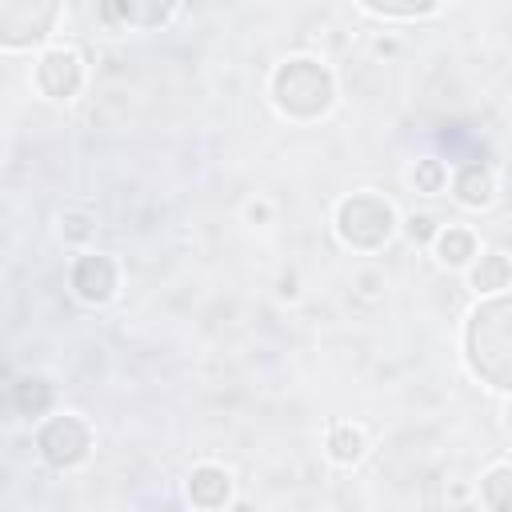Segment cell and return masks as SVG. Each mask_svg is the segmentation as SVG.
Segmentation results:
<instances>
[{
	"instance_id": "cell-5",
	"label": "cell",
	"mask_w": 512,
	"mask_h": 512,
	"mask_svg": "<svg viewBox=\"0 0 512 512\" xmlns=\"http://www.w3.org/2000/svg\"><path fill=\"white\" fill-rule=\"evenodd\" d=\"M60 20L52 0H0V48H36Z\"/></svg>"
},
{
	"instance_id": "cell-19",
	"label": "cell",
	"mask_w": 512,
	"mask_h": 512,
	"mask_svg": "<svg viewBox=\"0 0 512 512\" xmlns=\"http://www.w3.org/2000/svg\"><path fill=\"white\" fill-rule=\"evenodd\" d=\"M60 232L68 244H84L92 236V216L88 212H64L60 216Z\"/></svg>"
},
{
	"instance_id": "cell-9",
	"label": "cell",
	"mask_w": 512,
	"mask_h": 512,
	"mask_svg": "<svg viewBox=\"0 0 512 512\" xmlns=\"http://www.w3.org/2000/svg\"><path fill=\"white\" fill-rule=\"evenodd\" d=\"M452 192H456V200L460 204H468V208H484V204H492V196H496V176L484 168V164H460L456 172H452Z\"/></svg>"
},
{
	"instance_id": "cell-12",
	"label": "cell",
	"mask_w": 512,
	"mask_h": 512,
	"mask_svg": "<svg viewBox=\"0 0 512 512\" xmlns=\"http://www.w3.org/2000/svg\"><path fill=\"white\" fill-rule=\"evenodd\" d=\"M472 284H476L480 296H500L508 288V256L504 252L480 256V264L472 268Z\"/></svg>"
},
{
	"instance_id": "cell-2",
	"label": "cell",
	"mask_w": 512,
	"mask_h": 512,
	"mask_svg": "<svg viewBox=\"0 0 512 512\" xmlns=\"http://www.w3.org/2000/svg\"><path fill=\"white\" fill-rule=\"evenodd\" d=\"M272 100L292 120H320L336 100V76L312 56H292L272 72Z\"/></svg>"
},
{
	"instance_id": "cell-17",
	"label": "cell",
	"mask_w": 512,
	"mask_h": 512,
	"mask_svg": "<svg viewBox=\"0 0 512 512\" xmlns=\"http://www.w3.org/2000/svg\"><path fill=\"white\" fill-rule=\"evenodd\" d=\"M16 396H20V412H44L48 408V400H52V388L44 384V380H24L20 388H16Z\"/></svg>"
},
{
	"instance_id": "cell-16",
	"label": "cell",
	"mask_w": 512,
	"mask_h": 512,
	"mask_svg": "<svg viewBox=\"0 0 512 512\" xmlns=\"http://www.w3.org/2000/svg\"><path fill=\"white\" fill-rule=\"evenodd\" d=\"M412 184H416L420 192H440V188L448 184V168H444V160H416V168H412Z\"/></svg>"
},
{
	"instance_id": "cell-14",
	"label": "cell",
	"mask_w": 512,
	"mask_h": 512,
	"mask_svg": "<svg viewBox=\"0 0 512 512\" xmlns=\"http://www.w3.org/2000/svg\"><path fill=\"white\" fill-rule=\"evenodd\" d=\"M508 488H512V472H508V464H496V468L480 480V496H484V504H488L492 512H508V504H512Z\"/></svg>"
},
{
	"instance_id": "cell-13",
	"label": "cell",
	"mask_w": 512,
	"mask_h": 512,
	"mask_svg": "<svg viewBox=\"0 0 512 512\" xmlns=\"http://www.w3.org/2000/svg\"><path fill=\"white\" fill-rule=\"evenodd\" d=\"M364 452H368V440H364L360 428H352V424H336V428L328 432V456H332L336 464H360Z\"/></svg>"
},
{
	"instance_id": "cell-1",
	"label": "cell",
	"mask_w": 512,
	"mask_h": 512,
	"mask_svg": "<svg viewBox=\"0 0 512 512\" xmlns=\"http://www.w3.org/2000/svg\"><path fill=\"white\" fill-rule=\"evenodd\" d=\"M464 352L472 372L492 384V388H508V364H512V332H508V296H488L476 304V312L468 316V332H464Z\"/></svg>"
},
{
	"instance_id": "cell-10",
	"label": "cell",
	"mask_w": 512,
	"mask_h": 512,
	"mask_svg": "<svg viewBox=\"0 0 512 512\" xmlns=\"http://www.w3.org/2000/svg\"><path fill=\"white\" fill-rule=\"evenodd\" d=\"M432 248H436V260L448 264V268H464L472 256H476V236L468 228H456V224H440V232L432 236Z\"/></svg>"
},
{
	"instance_id": "cell-8",
	"label": "cell",
	"mask_w": 512,
	"mask_h": 512,
	"mask_svg": "<svg viewBox=\"0 0 512 512\" xmlns=\"http://www.w3.org/2000/svg\"><path fill=\"white\" fill-rule=\"evenodd\" d=\"M188 500L200 512H216L232 500V476L220 464H196L188 476Z\"/></svg>"
},
{
	"instance_id": "cell-3",
	"label": "cell",
	"mask_w": 512,
	"mask_h": 512,
	"mask_svg": "<svg viewBox=\"0 0 512 512\" xmlns=\"http://www.w3.org/2000/svg\"><path fill=\"white\" fill-rule=\"evenodd\" d=\"M396 232V208L376 196V192H352L340 200L336 208V236L348 244V248H360V252H376L392 240Z\"/></svg>"
},
{
	"instance_id": "cell-4",
	"label": "cell",
	"mask_w": 512,
	"mask_h": 512,
	"mask_svg": "<svg viewBox=\"0 0 512 512\" xmlns=\"http://www.w3.org/2000/svg\"><path fill=\"white\" fill-rule=\"evenodd\" d=\"M36 452L48 468L56 472H68V468H80L92 452V432L80 416L72 412H60V416H48L36 432Z\"/></svg>"
},
{
	"instance_id": "cell-7",
	"label": "cell",
	"mask_w": 512,
	"mask_h": 512,
	"mask_svg": "<svg viewBox=\"0 0 512 512\" xmlns=\"http://www.w3.org/2000/svg\"><path fill=\"white\" fill-rule=\"evenodd\" d=\"M68 284L84 304H108L116 296V284H120L116 260L104 256V252H84V256H76V264L68 272Z\"/></svg>"
},
{
	"instance_id": "cell-15",
	"label": "cell",
	"mask_w": 512,
	"mask_h": 512,
	"mask_svg": "<svg viewBox=\"0 0 512 512\" xmlns=\"http://www.w3.org/2000/svg\"><path fill=\"white\" fill-rule=\"evenodd\" d=\"M364 12H372V16H384V20H416V16H432V12H440V4H360Z\"/></svg>"
},
{
	"instance_id": "cell-6",
	"label": "cell",
	"mask_w": 512,
	"mask_h": 512,
	"mask_svg": "<svg viewBox=\"0 0 512 512\" xmlns=\"http://www.w3.org/2000/svg\"><path fill=\"white\" fill-rule=\"evenodd\" d=\"M36 88L48 100H72L84 88V64L72 48H48L36 60Z\"/></svg>"
},
{
	"instance_id": "cell-11",
	"label": "cell",
	"mask_w": 512,
	"mask_h": 512,
	"mask_svg": "<svg viewBox=\"0 0 512 512\" xmlns=\"http://www.w3.org/2000/svg\"><path fill=\"white\" fill-rule=\"evenodd\" d=\"M180 8H168V4H104L100 16L104 20H124V24H140V28H156V24H168Z\"/></svg>"
},
{
	"instance_id": "cell-18",
	"label": "cell",
	"mask_w": 512,
	"mask_h": 512,
	"mask_svg": "<svg viewBox=\"0 0 512 512\" xmlns=\"http://www.w3.org/2000/svg\"><path fill=\"white\" fill-rule=\"evenodd\" d=\"M436 232H440V224H436V216H428V212H412V216L404 220V236H408L412 244H432Z\"/></svg>"
}]
</instances>
